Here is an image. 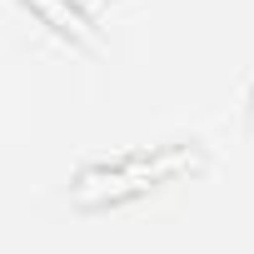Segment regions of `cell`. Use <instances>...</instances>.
<instances>
[{"mask_svg":"<svg viewBox=\"0 0 254 254\" xmlns=\"http://www.w3.org/2000/svg\"><path fill=\"white\" fill-rule=\"evenodd\" d=\"M204 170V150L199 145H160V150H135L120 160H100L90 170H80V180L70 185V199L80 209H105V204H125L135 194H150L180 175Z\"/></svg>","mask_w":254,"mask_h":254,"instance_id":"obj_1","label":"cell"},{"mask_svg":"<svg viewBox=\"0 0 254 254\" xmlns=\"http://www.w3.org/2000/svg\"><path fill=\"white\" fill-rule=\"evenodd\" d=\"M249 135H254V95H249Z\"/></svg>","mask_w":254,"mask_h":254,"instance_id":"obj_3","label":"cell"},{"mask_svg":"<svg viewBox=\"0 0 254 254\" xmlns=\"http://www.w3.org/2000/svg\"><path fill=\"white\" fill-rule=\"evenodd\" d=\"M20 5H25L40 25H50L60 40L85 45V50L100 45V30H95V20H90V10L80 5V0H20Z\"/></svg>","mask_w":254,"mask_h":254,"instance_id":"obj_2","label":"cell"},{"mask_svg":"<svg viewBox=\"0 0 254 254\" xmlns=\"http://www.w3.org/2000/svg\"><path fill=\"white\" fill-rule=\"evenodd\" d=\"M80 5H90V0H80Z\"/></svg>","mask_w":254,"mask_h":254,"instance_id":"obj_4","label":"cell"}]
</instances>
